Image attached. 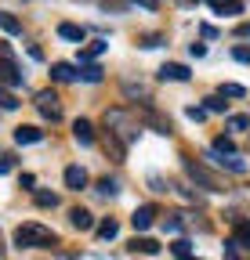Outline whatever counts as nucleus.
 <instances>
[{
  "mask_svg": "<svg viewBox=\"0 0 250 260\" xmlns=\"http://www.w3.org/2000/svg\"><path fill=\"white\" fill-rule=\"evenodd\" d=\"M76 76H80V80H87V83H98V80H102V69H98V65H84Z\"/></svg>",
  "mask_w": 250,
  "mask_h": 260,
  "instance_id": "nucleus-20",
  "label": "nucleus"
},
{
  "mask_svg": "<svg viewBox=\"0 0 250 260\" xmlns=\"http://www.w3.org/2000/svg\"><path fill=\"white\" fill-rule=\"evenodd\" d=\"M214 15H239L243 11V0H210Z\"/></svg>",
  "mask_w": 250,
  "mask_h": 260,
  "instance_id": "nucleus-12",
  "label": "nucleus"
},
{
  "mask_svg": "<svg viewBox=\"0 0 250 260\" xmlns=\"http://www.w3.org/2000/svg\"><path fill=\"white\" fill-rule=\"evenodd\" d=\"M131 249H134V253H149V256H152V253H160V242L142 235V239H134V242H131Z\"/></svg>",
  "mask_w": 250,
  "mask_h": 260,
  "instance_id": "nucleus-14",
  "label": "nucleus"
},
{
  "mask_svg": "<svg viewBox=\"0 0 250 260\" xmlns=\"http://www.w3.org/2000/svg\"><path fill=\"white\" fill-rule=\"evenodd\" d=\"M214 152H217V155H232V152H236V145H232L229 138H217V141H214Z\"/></svg>",
  "mask_w": 250,
  "mask_h": 260,
  "instance_id": "nucleus-21",
  "label": "nucleus"
},
{
  "mask_svg": "<svg viewBox=\"0 0 250 260\" xmlns=\"http://www.w3.org/2000/svg\"><path fill=\"white\" fill-rule=\"evenodd\" d=\"M51 76H54L58 83H66V80H76V69H73L69 61H54V65H51Z\"/></svg>",
  "mask_w": 250,
  "mask_h": 260,
  "instance_id": "nucleus-13",
  "label": "nucleus"
},
{
  "mask_svg": "<svg viewBox=\"0 0 250 260\" xmlns=\"http://www.w3.org/2000/svg\"><path fill=\"white\" fill-rule=\"evenodd\" d=\"M11 167H15V159H11V155H0V174H8Z\"/></svg>",
  "mask_w": 250,
  "mask_h": 260,
  "instance_id": "nucleus-29",
  "label": "nucleus"
},
{
  "mask_svg": "<svg viewBox=\"0 0 250 260\" xmlns=\"http://www.w3.org/2000/svg\"><path fill=\"white\" fill-rule=\"evenodd\" d=\"M246 126H250L246 116H229V130H246Z\"/></svg>",
  "mask_w": 250,
  "mask_h": 260,
  "instance_id": "nucleus-27",
  "label": "nucleus"
},
{
  "mask_svg": "<svg viewBox=\"0 0 250 260\" xmlns=\"http://www.w3.org/2000/svg\"><path fill=\"white\" fill-rule=\"evenodd\" d=\"M58 37H62V40H84V29L73 25V22H62V25H58Z\"/></svg>",
  "mask_w": 250,
  "mask_h": 260,
  "instance_id": "nucleus-15",
  "label": "nucleus"
},
{
  "mask_svg": "<svg viewBox=\"0 0 250 260\" xmlns=\"http://www.w3.org/2000/svg\"><path fill=\"white\" fill-rule=\"evenodd\" d=\"M15 246L22 249H44V246H54V232L44 224H18L15 228Z\"/></svg>",
  "mask_w": 250,
  "mask_h": 260,
  "instance_id": "nucleus-1",
  "label": "nucleus"
},
{
  "mask_svg": "<svg viewBox=\"0 0 250 260\" xmlns=\"http://www.w3.org/2000/svg\"><path fill=\"white\" fill-rule=\"evenodd\" d=\"M102 51H105V44H102V40H95V44H87V47L80 51V61H91V58H98Z\"/></svg>",
  "mask_w": 250,
  "mask_h": 260,
  "instance_id": "nucleus-19",
  "label": "nucleus"
},
{
  "mask_svg": "<svg viewBox=\"0 0 250 260\" xmlns=\"http://www.w3.org/2000/svg\"><path fill=\"white\" fill-rule=\"evenodd\" d=\"M15 105H18V102H15V94L0 87V109H15Z\"/></svg>",
  "mask_w": 250,
  "mask_h": 260,
  "instance_id": "nucleus-26",
  "label": "nucleus"
},
{
  "mask_svg": "<svg viewBox=\"0 0 250 260\" xmlns=\"http://www.w3.org/2000/svg\"><path fill=\"white\" fill-rule=\"evenodd\" d=\"M185 260H200V256H185Z\"/></svg>",
  "mask_w": 250,
  "mask_h": 260,
  "instance_id": "nucleus-33",
  "label": "nucleus"
},
{
  "mask_svg": "<svg viewBox=\"0 0 250 260\" xmlns=\"http://www.w3.org/2000/svg\"><path fill=\"white\" fill-rule=\"evenodd\" d=\"M232 58H239V61H250V47H236V51H232Z\"/></svg>",
  "mask_w": 250,
  "mask_h": 260,
  "instance_id": "nucleus-30",
  "label": "nucleus"
},
{
  "mask_svg": "<svg viewBox=\"0 0 250 260\" xmlns=\"http://www.w3.org/2000/svg\"><path fill=\"white\" fill-rule=\"evenodd\" d=\"M189 119H207V109H189Z\"/></svg>",
  "mask_w": 250,
  "mask_h": 260,
  "instance_id": "nucleus-31",
  "label": "nucleus"
},
{
  "mask_svg": "<svg viewBox=\"0 0 250 260\" xmlns=\"http://www.w3.org/2000/svg\"><path fill=\"white\" fill-rule=\"evenodd\" d=\"M171 253H174V256H181V260H185V256H192V253H189V242H185V239H178V242L171 246Z\"/></svg>",
  "mask_w": 250,
  "mask_h": 260,
  "instance_id": "nucleus-25",
  "label": "nucleus"
},
{
  "mask_svg": "<svg viewBox=\"0 0 250 260\" xmlns=\"http://www.w3.org/2000/svg\"><path fill=\"white\" fill-rule=\"evenodd\" d=\"M236 246H243V249H250V220H239L236 224V239H232Z\"/></svg>",
  "mask_w": 250,
  "mask_h": 260,
  "instance_id": "nucleus-16",
  "label": "nucleus"
},
{
  "mask_svg": "<svg viewBox=\"0 0 250 260\" xmlns=\"http://www.w3.org/2000/svg\"><path fill=\"white\" fill-rule=\"evenodd\" d=\"M15 141H18V145H37V141H44V130H37V126H18V130H15Z\"/></svg>",
  "mask_w": 250,
  "mask_h": 260,
  "instance_id": "nucleus-11",
  "label": "nucleus"
},
{
  "mask_svg": "<svg viewBox=\"0 0 250 260\" xmlns=\"http://www.w3.org/2000/svg\"><path fill=\"white\" fill-rule=\"evenodd\" d=\"M69 224L76 228V232H87V228H95V217H91L84 206H76V210H69Z\"/></svg>",
  "mask_w": 250,
  "mask_h": 260,
  "instance_id": "nucleus-8",
  "label": "nucleus"
},
{
  "mask_svg": "<svg viewBox=\"0 0 250 260\" xmlns=\"http://www.w3.org/2000/svg\"><path fill=\"white\" fill-rule=\"evenodd\" d=\"M37 206H58V195L54 191H37Z\"/></svg>",
  "mask_w": 250,
  "mask_h": 260,
  "instance_id": "nucleus-23",
  "label": "nucleus"
},
{
  "mask_svg": "<svg viewBox=\"0 0 250 260\" xmlns=\"http://www.w3.org/2000/svg\"><path fill=\"white\" fill-rule=\"evenodd\" d=\"M73 138H76L80 145H95V126H91L87 119H76V123H73Z\"/></svg>",
  "mask_w": 250,
  "mask_h": 260,
  "instance_id": "nucleus-9",
  "label": "nucleus"
},
{
  "mask_svg": "<svg viewBox=\"0 0 250 260\" xmlns=\"http://www.w3.org/2000/svg\"><path fill=\"white\" fill-rule=\"evenodd\" d=\"M37 109L54 123V119H62V105H58V98H54V90H40L37 94Z\"/></svg>",
  "mask_w": 250,
  "mask_h": 260,
  "instance_id": "nucleus-3",
  "label": "nucleus"
},
{
  "mask_svg": "<svg viewBox=\"0 0 250 260\" xmlns=\"http://www.w3.org/2000/svg\"><path fill=\"white\" fill-rule=\"evenodd\" d=\"M152 220H156V210H152V206H138L134 217H131L134 232H145V228H152Z\"/></svg>",
  "mask_w": 250,
  "mask_h": 260,
  "instance_id": "nucleus-7",
  "label": "nucleus"
},
{
  "mask_svg": "<svg viewBox=\"0 0 250 260\" xmlns=\"http://www.w3.org/2000/svg\"><path fill=\"white\" fill-rule=\"evenodd\" d=\"M192 73H189V65H178V61H167L163 69H160V80H178V83H185Z\"/></svg>",
  "mask_w": 250,
  "mask_h": 260,
  "instance_id": "nucleus-4",
  "label": "nucleus"
},
{
  "mask_svg": "<svg viewBox=\"0 0 250 260\" xmlns=\"http://www.w3.org/2000/svg\"><path fill=\"white\" fill-rule=\"evenodd\" d=\"M210 162H214V167H221V170H232V174H243L246 170V162L243 159H236V155H217V152H210Z\"/></svg>",
  "mask_w": 250,
  "mask_h": 260,
  "instance_id": "nucleus-6",
  "label": "nucleus"
},
{
  "mask_svg": "<svg viewBox=\"0 0 250 260\" xmlns=\"http://www.w3.org/2000/svg\"><path fill=\"white\" fill-rule=\"evenodd\" d=\"M98 191H102V195H116V191H120V184H116V181H109V177H102V181H98Z\"/></svg>",
  "mask_w": 250,
  "mask_h": 260,
  "instance_id": "nucleus-24",
  "label": "nucleus"
},
{
  "mask_svg": "<svg viewBox=\"0 0 250 260\" xmlns=\"http://www.w3.org/2000/svg\"><path fill=\"white\" fill-rule=\"evenodd\" d=\"M98 235H102V239H116V235H120V224H116L113 217L102 220V224H98Z\"/></svg>",
  "mask_w": 250,
  "mask_h": 260,
  "instance_id": "nucleus-18",
  "label": "nucleus"
},
{
  "mask_svg": "<svg viewBox=\"0 0 250 260\" xmlns=\"http://www.w3.org/2000/svg\"><path fill=\"white\" fill-rule=\"evenodd\" d=\"M207 112H225V102L221 98H207Z\"/></svg>",
  "mask_w": 250,
  "mask_h": 260,
  "instance_id": "nucleus-28",
  "label": "nucleus"
},
{
  "mask_svg": "<svg viewBox=\"0 0 250 260\" xmlns=\"http://www.w3.org/2000/svg\"><path fill=\"white\" fill-rule=\"evenodd\" d=\"M84 184H87V170H84V167H66V188L80 191Z\"/></svg>",
  "mask_w": 250,
  "mask_h": 260,
  "instance_id": "nucleus-10",
  "label": "nucleus"
},
{
  "mask_svg": "<svg viewBox=\"0 0 250 260\" xmlns=\"http://www.w3.org/2000/svg\"><path fill=\"white\" fill-rule=\"evenodd\" d=\"M0 29H4V32H11V37H15V32H22V22H18L15 15H8V11H0Z\"/></svg>",
  "mask_w": 250,
  "mask_h": 260,
  "instance_id": "nucleus-17",
  "label": "nucleus"
},
{
  "mask_svg": "<svg viewBox=\"0 0 250 260\" xmlns=\"http://www.w3.org/2000/svg\"><path fill=\"white\" fill-rule=\"evenodd\" d=\"M0 83L4 87H18L22 83V73L11 65V58H0Z\"/></svg>",
  "mask_w": 250,
  "mask_h": 260,
  "instance_id": "nucleus-5",
  "label": "nucleus"
},
{
  "mask_svg": "<svg viewBox=\"0 0 250 260\" xmlns=\"http://www.w3.org/2000/svg\"><path fill=\"white\" fill-rule=\"evenodd\" d=\"M185 170H189V177H192V181H200V184H203V188H210V191H225V188H229L217 174H210L207 167H200V162H192V159L185 162Z\"/></svg>",
  "mask_w": 250,
  "mask_h": 260,
  "instance_id": "nucleus-2",
  "label": "nucleus"
},
{
  "mask_svg": "<svg viewBox=\"0 0 250 260\" xmlns=\"http://www.w3.org/2000/svg\"><path fill=\"white\" fill-rule=\"evenodd\" d=\"M138 4H145V8H156V0H138Z\"/></svg>",
  "mask_w": 250,
  "mask_h": 260,
  "instance_id": "nucleus-32",
  "label": "nucleus"
},
{
  "mask_svg": "<svg viewBox=\"0 0 250 260\" xmlns=\"http://www.w3.org/2000/svg\"><path fill=\"white\" fill-rule=\"evenodd\" d=\"M243 94H246V90H243L239 83H225V87H221V94H217V98H243Z\"/></svg>",
  "mask_w": 250,
  "mask_h": 260,
  "instance_id": "nucleus-22",
  "label": "nucleus"
}]
</instances>
